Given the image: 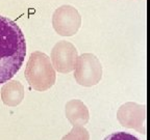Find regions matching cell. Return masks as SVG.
<instances>
[{
  "label": "cell",
  "instance_id": "obj_7",
  "mask_svg": "<svg viewBox=\"0 0 150 140\" xmlns=\"http://www.w3.org/2000/svg\"><path fill=\"white\" fill-rule=\"evenodd\" d=\"M103 140H141L136 136L131 135L129 133L125 132H117V133H112L108 136H106Z\"/></svg>",
  "mask_w": 150,
  "mask_h": 140
},
{
  "label": "cell",
  "instance_id": "obj_2",
  "mask_svg": "<svg viewBox=\"0 0 150 140\" xmlns=\"http://www.w3.org/2000/svg\"><path fill=\"white\" fill-rule=\"evenodd\" d=\"M26 75L28 81L37 89L48 88L52 85L54 80V75L50 69L49 62L47 59H41L40 54H35V59L31 56Z\"/></svg>",
  "mask_w": 150,
  "mask_h": 140
},
{
  "label": "cell",
  "instance_id": "obj_1",
  "mask_svg": "<svg viewBox=\"0 0 150 140\" xmlns=\"http://www.w3.org/2000/svg\"><path fill=\"white\" fill-rule=\"evenodd\" d=\"M26 55L25 36L12 19L0 16V84L20 71Z\"/></svg>",
  "mask_w": 150,
  "mask_h": 140
},
{
  "label": "cell",
  "instance_id": "obj_4",
  "mask_svg": "<svg viewBox=\"0 0 150 140\" xmlns=\"http://www.w3.org/2000/svg\"><path fill=\"white\" fill-rule=\"evenodd\" d=\"M67 117L74 127L86 125L89 120L88 110L80 102H71L67 106Z\"/></svg>",
  "mask_w": 150,
  "mask_h": 140
},
{
  "label": "cell",
  "instance_id": "obj_3",
  "mask_svg": "<svg viewBox=\"0 0 150 140\" xmlns=\"http://www.w3.org/2000/svg\"><path fill=\"white\" fill-rule=\"evenodd\" d=\"M90 58L83 59L81 65L77 71V80L82 85H92L98 81L101 75L100 66L96 60H92Z\"/></svg>",
  "mask_w": 150,
  "mask_h": 140
},
{
  "label": "cell",
  "instance_id": "obj_5",
  "mask_svg": "<svg viewBox=\"0 0 150 140\" xmlns=\"http://www.w3.org/2000/svg\"><path fill=\"white\" fill-rule=\"evenodd\" d=\"M21 86H19L16 82H12L3 88V101L8 105H16L20 102L22 98Z\"/></svg>",
  "mask_w": 150,
  "mask_h": 140
},
{
  "label": "cell",
  "instance_id": "obj_6",
  "mask_svg": "<svg viewBox=\"0 0 150 140\" xmlns=\"http://www.w3.org/2000/svg\"><path fill=\"white\" fill-rule=\"evenodd\" d=\"M62 140H90V134L82 127H74L70 133L64 136Z\"/></svg>",
  "mask_w": 150,
  "mask_h": 140
}]
</instances>
